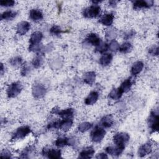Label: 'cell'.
<instances>
[{
    "label": "cell",
    "mask_w": 159,
    "mask_h": 159,
    "mask_svg": "<svg viewBox=\"0 0 159 159\" xmlns=\"http://www.w3.org/2000/svg\"><path fill=\"white\" fill-rule=\"evenodd\" d=\"M43 38V34L40 31H35L32 34L29 39V49L32 52H40L42 45L40 43Z\"/></svg>",
    "instance_id": "obj_1"
},
{
    "label": "cell",
    "mask_w": 159,
    "mask_h": 159,
    "mask_svg": "<svg viewBox=\"0 0 159 159\" xmlns=\"http://www.w3.org/2000/svg\"><path fill=\"white\" fill-rule=\"evenodd\" d=\"M101 12V7L98 4H93L90 6L86 9H84L83 11V15L86 18H95L100 14Z\"/></svg>",
    "instance_id": "obj_2"
},
{
    "label": "cell",
    "mask_w": 159,
    "mask_h": 159,
    "mask_svg": "<svg viewBox=\"0 0 159 159\" xmlns=\"http://www.w3.org/2000/svg\"><path fill=\"white\" fill-rule=\"evenodd\" d=\"M130 136L125 132H118L113 137L114 143L116 146L125 148V144L129 142Z\"/></svg>",
    "instance_id": "obj_3"
},
{
    "label": "cell",
    "mask_w": 159,
    "mask_h": 159,
    "mask_svg": "<svg viewBox=\"0 0 159 159\" xmlns=\"http://www.w3.org/2000/svg\"><path fill=\"white\" fill-rule=\"evenodd\" d=\"M106 135V130L101 126H96L91 132V139L95 143L100 142Z\"/></svg>",
    "instance_id": "obj_4"
},
{
    "label": "cell",
    "mask_w": 159,
    "mask_h": 159,
    "mask_svg": "<svg viewBox=\"0 0 159 159\" xmlns=\"http://www.w3.org/2000/svg\"><path fill=\"white\" fill-rule=\"evenodd\" d=\"M23 86L22 84L19 82H14L11 83L7 89V95L9 98H13L18 96L22 89Z\"/></svg>",
    "instance_id": "obj_5"
},
{
    "label": "cell",
    "mask_w": 159,
    "mask_h": 159,
    "mask_svg": "<svg viewBox=\"0 0 159 159\" xmlns=\"http://www.w3.org/2000/svg\"><path fill=\"white\" fill-rule=\"evenodd\" d=\"M31 132V129L28 125H23L16 129L12 135V140H20L25 138Z\"/></svg>",
    "instance_id": "obj_6"
},
{
    "label": "cell",
    "mask_w": 159,
    "mask_h": 159,
    "mask_svg": "<svg viewBox=\"0 0 159 159\" xmlns=\"http://www.w3.org/2000/svg\"><path fill=\"white\" fill-rule=\"evenodd\" d=\"M32 95L35 98L40 99L43 98L46 93L45 87L40 83H35L32 86Z\"/></svg>",
    "instance_id": "obj_7"
},
{
    "label": "cell",
    "mask_w": 159,
    "mask_h": 159,
    "mask_svg": "<svg viewBox=\"0 0 159 159\" xmlns=\"http://www.w3.org/2000/svg\"><path fill=\"white\" fill-rule=\"evenodd\" d=\"M52 112L59 115L63 119H72L74 116V110L72 108H67L61 111L54 109H53Z\"/></svg>",
    "instance_id": "obj_8"
},
{
    "label": "cell",
    "mask_w": 159,
    "mask_h": 159,
    "mask_svg": "<svg viewBox=\"0 0 159 159\" xmlns=\"http://www.w3.org/2000/svg\"><path fill=\"white\" fill-rule=\"evenodd\" d=\"M149 125L151 130L153 132L158 130L159 127V117L157 113L152 112L149 117Z\"/></svg>",
    "instance_id": "obj_9"
},
{
    "label": "cell",
    "mask_w": 159,
    "mask_h": 159,
    "mask_svg": "<svg viewBox=\"0 0 159 159\" xmlns=\"http://www.w3.org/2000/svg\"><path fill=\"white\" fill-rule=\"evenodd\" d=\"M30 28V24L27 21H21L17 25L16 31L20 35H24L28 32Z\"/></svg>",
    "instance_id": "obj_10"
},
{
    "label": "cell",
    "mask_w": 159,
    "mask_h": 159,
    "mask_svg": "<svg viewBox=\"0 0 159 159\" xmlns=\"http://www.w3.org/2000/svg\"><path fill=\"white\" fill-rule=\"evenodd\" d=\"M114 16L112 13H106L102 15L99 20V22L104 25L110 26L114 21Z\"/></svg>",
    "instance_id": "obj_11"
},
{
    "label": "cell",
    "mask_w": 159,
    "mask_h": 159,
    "mask_svg": "<svg viewBox=\"0 0 159 159\" xmlns=\"http://www.w3.org/2000/svg\"><path fill=\"white\" fill-rule=\"evenodd\" d=\"M152 150V145L150 143H145L142 145L138 150V155L140 157H143L147 155H148L151 153Z\"/></svg>",
    "instance_id": "obj_12"
},
{
    "label": "cell",
    "mask_w": 159,
    "mask_h": 159,
    "mask_svg": "<svg viewBox=\"0 0 159 159\" xmlns=\"http://www.w3.org/2000/svg\"><path fill=\"white\" fill-rule=\"evenodd\" d=\"M43 155H45L47 156L49 158H59L61 157V153L60 150L58 149H53V148H50V149H45L43 150Z\"/></svg>",
    "instance_id": "obj_13"
},
{
    "label": "cell",
    "mask_w": 159,
    "mask_h": 159,
    "mask_svg": "<svg viewBox=\"0 0 159 159\" xmlns=\"http://www.w3.org/2000/svg\"><path fill=\"white\" fill-rule=\"evenodd\" d=\"M153 4V1H135L133 2V7L135 9H140L142 8H149Z\"/></svg>",
    "instance_id": "obj_14"
},
{
    "label": "cell",
    "mask_w": 159,
    "mask_h": 159,
    "mask_svg": "<svg viewBox=\"0 0 159 159\" xmlns=\"http://www.w3.org/2000/svg\"><path fill=\"white\" fill-rule=\"evenodd\" d=\"M86 41L88 43L95 47L98 46L101 43V40L99 37L94 33L89 34L86 38Z\"/></svg>",
    "instance_id": "obj_15"
},
{
    "label": "cell",
    "mask_w": 159,
    "mask_h": 159,
    "mask_svg": "<svg viewBox=\"0 0 159 159\" xmlns=\"http://www.w3.org/2000/svg\"><path fill=\"white\" fill-rule=\"evenodd\" d=\"M72 125H73L72 119H63V120H59L58 129H60L63 132H67L70 129Z\"/></svg>",
    "instance_id": "obj_16"
},
{
    "label": "cell",
    "mask_w": 159,
    "mask_h": 159,
    "mask_svg": "<svg viewBox=\"0 0 159 159\" xmlns=\"http://www.w3.org/2000/svg\"><path fill=\"white\" fill-rule=\"evenodd\" d=\"M99 98V94L95 91H93L88 95L84 100V102L86 105H93L98 101Z\"/></svg>",
    "instance_id": "obj_17"
},
{
    "label": "cell",
    "mask_w": 159,
    "mask_h": 159,
    "mask_svg": "<svg viewBox=\"0 0 159 159\" xmlns=\"http://www.w3.org/2000/svg\"><path fill=\"white\" fill-rule=\"evenodd\" d=\"M125 148L121 147H119V146H115V147H107L106 148V152L112 156H119V155H120L122 152L124 151Z\"/></svg>",
    "instance_id": "obj_18"
},
{
    "label": "cell",
    "mask_w": 159,
    "mask_h": 159,
    "mask_svg": "<svg viewBox=\"0 0 159 159\" xmlns=\"http://www.w3.org/2000/svg\"><path fill=\"white\" fill-rule=\"evenodd\" d=\"M29 17L34 21H39L43 19V13L39 9H32L29 12Z\"/></svg>",
    "instance_id": "obj_19"
},
{
    "label": "cell",
    "mask_w": 159,
    "mask_h": 159,
    "mask_svg": "<svg viewBox=\"0 0 159 159\" xmlns=\"http://www.w3.org/2000/svg\"><path fill=\"white\" fill-rule=\"evenodd\" d=\"M94 152L95 150L92 147H88L81 151L79 157L81 158H90L93 156Z\"/></svg>",
    "instance_id": "obj_20"
},
{
    "label": "cell",
    "mask_w": 159,
    "mask_h": 159,
    "mask_svg": "<svg viewBox=\"0 0 159 159\" xmlns=\"http://www.w3.org/2000/svg\"><path fill=\"white\" fill-rule=\"evenodd\" d=\"M100 124L103 128H110L114 124V119L111 115H106L101 119Z\"/></svg>",
    "instance_id": "obj_21"
},
{
    "label": "cell",
    "mask_w": 159,
    "mask_h": 159,
    "mask_svg": "<svg viewBox=\"0 0 159 159\" xmlns=\"http://www.w3.org/2000/svg\"><path fill=\"white\" fill-rule=\"evenodd\" d=\"M143 63L141 61H137L134 63L131 67V73L133 75H137L139 74L143 68Z\"/></svg>",
    "instance_id": "obj_22"
},
{
    "label": "cell",
    "mask_w": 159,
    "mask_h": 159,
    "mask_svg": "<svg viewBox=\"0 0 159 159\" xmlns=\"http://www.w3.org/2000/svg\"><path fill=\"white\" fill-rule=\"evenodd\" d=\"M96 79V73L94 71H88L83 76V81L85 83L92 85Z\"/></svg>",
    "instance_id": "obj_23"
},
{
    "label": "cell",
    "mask_w": 159,
    "mask_h": 159,
    "mask_svg": "<svg viewBox=\"0 0 159 159\" xmlns=\"http://www.w3.org/2000/svg\"><path fill=\"white\" fill-rule=\"evenodd\" d=\"M17 16V12L14 11L8 10L3 12L1 15V19L2 20H11L14 19Z\"/></svg>",
    "instance_id": "obj_24"
},
{
    "label": "cell",
    "mask_w": 159,
    "mask_h": 159,
    "mask_svg": "<svg viewBox=\"0 0 159 159\" xmlns=\"http://www.w3.org/2000/svg\"><path fill=\"white\" fill-rule=\"evenodd\" d=\"M132 85V83L131 81V80L130 78H128L121 83L120 86L119 87V89L123 94L125 93H127L130 89Z\"/></svg>",
    "instance_id": "obj_25"
},
{
    "label": "cell",
    "mask_w": 159,
    "mask_h": 159,
    "mask_svg": "<svg viewBox=\"0 0 159 159\" xmlns=\"http://www.w3.org/2000/svg\"><path fill=\"white\" fill-rule=\"evenodd\" d=\"M112 60V55L111 53L103 54L99 59V63L103 66H106L109 65Z\"/></svg>",
    "instance_id": "obj_26"
},
{
    "label": "cell",
    "mask_w": 159,
    "mask_h": 159,
    "mask_svg": "<svg viewBox=\"0 0 159 159\" xmlns=\"http://www.w3.org/2000/svg\"><path fill=\"white\" fill-rule=\"evenodd\" d=\"M122 95V93L120 91V89L118 88H114L112 89V91L109 94V97L114 100H117L119 99Z\"/></svg>",
    "instance_id": "obj_27"
},
{
    "label": "cell",
    "mask_w": 159,
    "mask_h": 159,
    "mask_svg": "<svg viewBox=\"0 0 159 159\" xmlns=\"http://www.w3.org/2000/svg\"><path fill=\"white\" fill-rule=\"evenodd\" d=\"M132 49V45L130 42H126L123 43L120 47L119 50L122 53H129Z\"/></svg>",
    "instance_id": "obj_28"
},
{
    "label": "cell",
    "mask_w": 159,
    "mask_h": 159,
    "mask_svg": "<svg viewBox=\"0 0 159 159\" xmlns=\"http://www.w3.org/2000/svg\"><path fill=\"white\" fill-rule=\"evenodd\" d=\"M55 145L58 148H61L65 145H68V138L60 137L55 140Z\"/></svg>",
    "instance_id": "obj_29"
},
{
    "label": "cell",
    "mask_w": 159,
    "mask_h": 159,
    "mask_svg": "<svg viewBox=\"0 0 159 159\" xmlns=\"http://www.w3.org/2000/svg\"><path fill=\"white\" fill-rule=\"evenodd\" d=\"M43 63V58L42 55H37L33 60L32 63L35 68H39Z\"/></svg>",
    "instance_id": "obj_30"
},
{
    "label": "cell",
    "mask_w": 159,
    "mask_h": 159,
    "mask_svg": "<svg viewBox=\"0 0 159 159\" xmlns=\"http://www.w3.org/2000/svg\"><path fill=\"white\" fill-rule=\"evenodd\" d=\"M92 127V124L88 122H84L81 123L78 127V129L81 132H85Z\"/></svg>",
    "instance_id": "obj_31"
},
{
    "label": "cell",
    "mask_w": 159,
    "mask_h": 159,
    "mask_svg": "<svg viewBox=\"0 0 159 159\" xmlns=\"http://www.w3.org/2000/svg\"><path fill=\"white\" fill-rule=\"evenodd\" d=\"M119 47L120 45L118 43V42L116 40L113 39V40H111L110 43L108 44V50H110L112 52H116L119 50Z\"/></svg>",
    "instance_id": "obj_32"
},
{
    "label": "cell",
    "mask_w": 159,
    "mask_h": 159,
    "mask_svg": "<svg viewBox=\"0 0 159 159\" xmlns=\"http://www.w3.org/2000/svg\"><path fill=\"white\" fill-rule=\"evenodd\" d=\"M9 63L12 66H18L22 65V59L20 57H15L9 60Z\"/></svg>",
    "instance_id": "obj_33"
},
{
    "label": "cell",
    "mask_w": 159,
    "mask_h": 159,
    "mask_svg": "<svg viewBox=\"0 0 159 159\" xmlns=\"http://www.w3.org/2000/svg\"><path fill=\"white\" fill-rule=\"evenodd\" d=\"M108 50V44L106 43V42H102L97 47H96V50L99 53H104L106 51Z\"/></svg>",
    "instance_id": "obj_34"
},
{
    "label": "cell",
    "mask_w": 159,
    "mask_h": 159,
    "mask_svg": "<svg viewBox=\"0 0 159 159\" xmlns=\"http://www.w3.org/2000/svg\"><path fill=\"white\" fill-rule=\"evenodd\" d=\"M50 32L52 34H53L54 35H60L62 32V30L58 25H54L50 28Z\"/></svg>",
    "instance_id": "obj_35"
},
{
    "label": "cell",
    "mask_w": 159,
    "mask_h": 159,
    "mask_svg": "<svg viewBox=\"0 0 159 159\" xmlns=\"http://www.w3.org/2000/svg\"><path fill=\"white\" fill-rule=\"evenodd\" d=\"M117 36V31L114 29H108L106 32V37L113 40Z\"/></svg>",
    "instance_id": "obj_36"
},
{
    "label": "cell",
    "mask_w": 159,
    "mask_h": 159,
    "mask_svg": "<svg viewBox=\"0 0 159 159\" xmlns=\"http://www.w3.org/2000/svg\"><path fill=\"white\" fill-rule=\"evenodd\" d=\"M15 4V1L12 0H2L0 1V5L2 7H11Z\"/></svg>",
    "instance_id": "obj_37"
},
{
    "label": "cell",
    "mask_w": 159,
    "mask_h": 159,
    "mask_svg": "<svg viewBox=\"0 0 159 159\" xmlns=\"http://www.w3.org/2000/svg\"><path fill=\"white\" fill-rule=\"evenodd\" d=\"M0 156H1V157H2V158H10L12 157V154L8 149H4L1 151Z\"/></svg>",
    "instance_id": "obj_38"
},
{
    "label": "cell",
    "mask_w": 159,
    "mask_h": 159,
    "mask_svg": "<svg viewBox=\"0 0 159 159\" xmlns=\"http://www.w3.org/2000/svg\"><path fill=\"white\" fill-rule=\"evenodd\" d=\"M30 67L27 65H24L21 69L20 73L22 76H27V75H29V73H30Z\"/></svg>",
    "instance_id": "obj_39"
},
{
    "label": "cell",
    "mask_w": 159,
    "mask_h": 159,
    "mask_svg": "<svg viewBox=\"0 0 159 159\" xmlns=\"http://www.w3.org/2000/svg\"><path fill=\"white\" fill-rule=\"evenodd\" d=\"M135 34V32L133 30H131L130 31H128L127 32L125 33L124 35V39L125 40H129L132 38Z\"/></svg>",
    "instance_id": "obj_40"
},
{
    "label": "cell",
    "mask_w": 159,
    "mask_h": 159,
    "mask_svg": "<svg viewBox=\"0 0 159 159\" xmlns=\"http://www.w3.org/2000/svg\"><path fill=\"white\" fill-rule=\"evenodd\" d=\"M148 52L152 55H158V47L157 46H153L149 48Z\"/></svg>",
    "instance_id": "obj_41"
},
{
    "label": "cell",
    "mask_w": 159,
    "mask_h": 159,
    "mask_svg": "<svg viewBox=\"0 0 159 159\" xmlns=\"http://www.w3.org/2000/svg\"><path fill=\"white\" fill-rule=\"evenodd\" d=\"M96 158L98 159H104V158H107L108 157L107 154H106L105 153H100L96 156Z\"/></svg>",
    "instance_id": "obj_42"
},
{
    "label": "cell",
    "mask_w": 159,
    "mask_h": 159,
    "mask_svg": "<svg viewBox=\"0 0 159 159\" xmlns=\"http://www.w3.org/2000/svg\"><path fill=\"white\" fill-rule=\"evenodd\" d=\"M118 1H110L109 2V4L110 6H112V7H114L116 6V5L117 4Z\"/></svg>",
    "instance_id": "obj_43"
},
{
    "label": "cell",
    "mask_w": 159,
    "mask_h": 159,
    "mask_svg": "<svg viewBox=\"0 0 159 159\" xmlns=\"http://www.w3.org/2000/svg\"><path fill=\"white\" fill-rule=\"evenodd\" d=\"M3 71H4V66H3V64L1 63V75H2Z\"/></svg>",
    "instance_id": "obj_44"
}]
</instances>
